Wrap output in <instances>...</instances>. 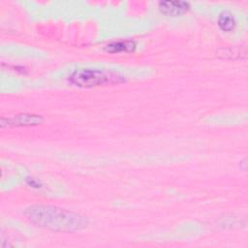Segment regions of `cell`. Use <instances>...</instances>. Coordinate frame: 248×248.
<instances>
[{"label":"cell","mask_w":248,"mask_h":248,"mask_svg":"<svg viewBox=\"0 0 248 248\" xmlns=\"http://www.w3.org/2000/svg\"><path fill=\"white\" fill-rule=\"evenodd\" d=\"M68 81L77 87L93 88L125 83L127 78L110 70L80 68L73 71L69 75Z\"/></svg>","instance_id":"2"},{"label":"cell","mask_w":248,"mask_h":248,"mask_svg":"<svg viewBox=\"0 0 248 248\" xmlns=\"http://www.w3.org/2000/svg\"><path fill=\"white\" fill-rule=\"evenodd\" d=\"M217 56L226 60L244 59L247 56V48L244 46H230L222 47L217 50Z\"/></svg>","instance_id":"5"},{"label":"cell","mask_w":248,"mask_h":248,"mask_svg":"<svg viewBox=\"0 0 248 248\" xmlns=\"http://www.w3.org/2000/svg\"><path fill=\"white\" fill-rule=\"evenodd\" d=\"M137 47V44L134 40H125L111 42L105 46L104 50L108 53H121V52H133Z\"/></svg>","instance_id":"6"},{"label":"cell","mask_w":248,"mask_h":248,"mask_svg":"<svg viewBox=\"0 0 248 248\" xmlns=\"http://www.w3.org/2000/svg\"><path fill=\"white\" fill-rule=\"evenodd\" d=\"M44 122V117L40 114L33 113H19L10 117H2L0 126L4 128H18V127H32L41 125Z\"/></svg>","instance_id":"3"},{"label":"cell","mask_w":248,"mask_h":248,"mask_svg":"<svg viewBox=\"0 0 248 248\" xmlns=\"http://www.w3.org/2000/svg\"><path fill=\"white\" fill-rule=\"evenodd\" d=\"M26 218L36 226L62 232H75L88 226V219L77 212L65 208L36 204L24 210Z\"/></svg>","instance_id":"1"},{"label":"cell","mask_w":248,"mask_h":248,"mask_svg":"<svg viewBox=\"0 0 248 248\" xmlns=\"http://www.w3.org/2000/svg\"><path fill=\"white\" fill-rule=\"evenodd\" d=\"M161 14L167 16H178L187 13L191 6L186 1H161L158 3Z\"/></svg>","instance_id":"4"},{"label":"cell","mask_w":248,"mask_h":248,"mask_svg":"<svg viewBox=\"0 0 248 248\" xmlns=\"http://www.w3.org/2000/svg\"><path fill=\"white\" fill-rule=\"evenodd\" d=\"M218 26L226 33L232 32L236 27V20L234 16L229 11H223L218 16Z\"/></svg>","instance_id":"7"},{"label":"cell","mask_w":248,"mask_h":248,"mask_svg":"<svg viewBox=\"0 0 248 248\" xmlns=\"http://www.w3.org/2000/svg\"><path fill=\"white\" fill-rule=\"evenodd\" d=\"M25 183H26L29 187L34 188V189H41V188L43 187L42 182H41L39 179L34 178V177H26Z\"/></svg>","instance_id":"8"}]
</instances>
